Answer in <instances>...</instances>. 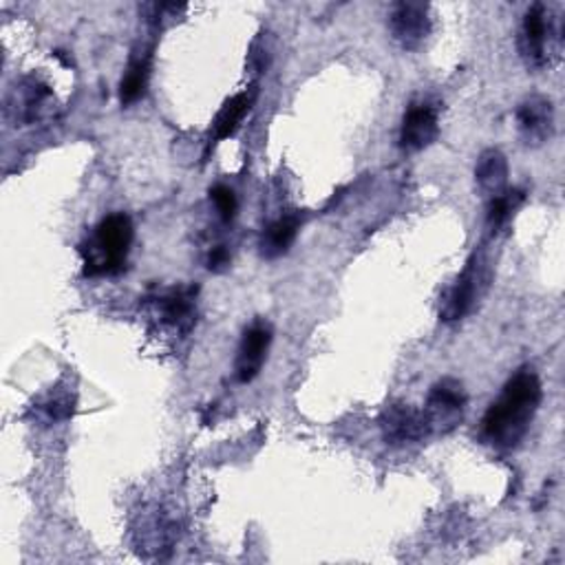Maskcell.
<instances>
[{
  "instance_id": "cell-1",
  "label": "cell",
  "mask_w": 565,
  "mask_h": 565,
  "mask_svg": "<svg viewBox=\"0 0 565 565\" xmlns=\"http://www.w3.org/2000/svg\"><path fill=\"white\" fill-rule=\"evenodd\" d=\"M541 380L532 369L517 371L481 420V435L497 448H514L541 404Z\"/></svg>"
},
{
  "instance_id": "cell-8",
  "label": "cell",
  "mask_w": 565,
  "mask_h": 565,
  "mask_svg": "<svg viewBox=\"0 0 565 565\" xmlns=\"http://www.w3.org/2000/svg\"><path fill=\"white\" fill-rule=\"evenodd\" d=\"M270 343H272V327L268 323H254L246 329L237 351V362H235L239 382L243 384L252 382L261 373V367L268 358Z\"/></svg>"
},
{
  "instance_id": "cell-4",
  "label": "cell",
  "mask_w": 565,
  "mask_h": 565,
  "mask_svg": "<svg viewBox=\"0 0 565 565\" xmlns=\"http://www.w3.org/2000/svg\"><path fill=\"white\" fill-rule=\"evenodd\" d=\"M488 285H490V265L483 254L475 252L466 263L464 272L459 274V279L455 281V285L448 290L439 309V318L444 323L461 320L475 307V303L483 296Z\"/></svg>"
},
{
  "instance_id": "cell-11",
  "label": "cell",
  "mask_w": 565,
  "mask_h": 565,
  "mask_svg": "<svg viewBox=\"0 0 565 565\" xmlns=\"http://www.w3.org/2000/svg\"><path fill=\"white\" fill-rule=\"evenodd\" d=\"M475 180L479 191L492 199L508 191V160L501 151L488 149L479 155L475 166Z\"/></svg>"
},
{
  "instance_id": "cell-18",
  "label": "cell",
  "mask_w": 565,
  "mask_h": 565,
  "mask_svg": "<svg viewBox=\"0 0 565 565\" xmlns=\"http://www.w3.org/2000/svg\"><path fill=\"white\" fill-rule=\"evenodd\" d=\"M228 265H230V254H228V250H226L224 246H217V248L208 254V270L221 272V270H226Z\"/></svg>"
},
{
  "instance_id": "cell-6",
  "label": "cell",
  "mask_w": 565,
  "mask_h": 565,
  "mask_svg": "<svg viewBox=\"0 0 565 565\" xmlns=\"http://www.w3.org/2000/svg\"><path fill=\"white\" fill-rule=\"evenodd\" d=\"M389 28L395 43L406 50L415 52L424 45L431 34V17L428 6L424 3H398L389 17Z\"/></svg>"
},
{
  "instance_id": "cell-5",
  "label": "cell",
  "mask_w": 565,
  "mask_h": 565,
  "mask_svg": "<svg viewBox=\"0 0 565 565\" xmlns=\"http://www.w3.org/2000/svg\"><path fill=\"white\" fill-rule=\"evenodd\" d=\"M554 36L550 12L543 6H532L521 23L519 52L528 67L541 69L550 58V41Z\"/></svg>"
},
{
  "instance_id": "cell-16",
  "label": "cell",
  "mask_w": 565,
  "mask_h": 565,
  "mask_svg": "<svg viewBox=\"0 0 565 565\" xmlns=\"http://www.w3.org/2000/svg\"><path fill=\"white\" fill-rule=\"evenodd\" d=\"M162 312H164V320L180 327V329H188L195 323V301L191 292H175L166 298H162Z\"/></svg>"
},
{
  "instance_id": "cell-17",
  "label": "cell",
  "mask_w": 565,
  "mask_h": 565,
  "mask_svg": "<svg viewBox=\"0 0 565 565\" xmlns=\"http://www.w3.org/2000/svg\"><path fill=\"white\" fill-rule=\"evenodd\" d=\"M210 199L215 202V206H217V210H219V215H221L224 221H232V219H235L239 204H237V195L232 193V188H228V186H215V188L210 191Z\"/></svg>"
},
{
  "instance_id": "cell-15",
  "label": "cell",
  "mask_w": 565,
  "mask_h": 565,
  "mask_svg": "<svg viewBox=\"0 0 565 565\" xmlns=\"http://www.w3.org/2000/svg\"><path fill=\"white\" fill-rule=\"evenodd\" d=\"M523 199H525V195H523V191H519V188H514V191H503L501 195H497V197H492L490 202H488V228L492 230V232H497V230H501L510 219H512V215L519 210V206L523 204Z\"/></svg>"
},
{
  "instance_id": "cell-12",
  "label": "cell",
  "mask_w": 565,
  "mask_h": 565,
  "mask_svg": "<svg viewBox=\"0 0 565 565\" xmlns=\"http://www.w3.org/2000/svg\"><path fill=\"white\" fill-rule=\"evenodd\" d=\"M298 228H301V219L296 215H287V217H281V219L272 221L263 230V237H261V243H259L261 254L265 259L283 257L292 248V243L298 235Z\"/></svg>"
},
{
  "instance_id": "cell-14",
  "label": "cell",
  "mask_w": 565,
  "mask_h": 565,
  "mask_svg": "<svg viewBox=\"0 0 565 565\" xmlns=\"http://www.w3.org/2000/svg\"><path fill=\"white\" fill-rule=\"evenodd\" d=\"M149 78H151V54H144L131 63L127 76L122 78V85H120L122 105L138 102L146 94Z\"/></svg>"
},
{
  "instance_id": "cell-2",
  "label": "cell",
  "mask_w": 565,
  "mask_h": 565,
  "mask_svg": "<svg viewBox=\"0 0 565 565\" xmlns=\"http://www.w3.org/2000/svg\"><path fill=\"white\" fill-rule=\"evenodd\" d=\"M133 221L124 213L105 217L89 246L83 248L87 276H113L127 268V257L133 243Z\"/></svg>"
},
{
  "instance_id": "cell-3",
  "label": "cell",
  "mask_w": 565,
  "mask_h": 565,
  "mask_svg": "<svg viewBox=\"0 0 565 565\" xmlns=\"http://www.w3.org/2000/svg\"><path fill=\"white\" fill-rule=\"evenodd\" d=\"M466 391L459 380L444 378L433 384L422 411L426 435H446L459 426L466 413Z\"/></svg>"
},
{
  "instance_id": "cell-9",
  "label": "cell",
  "mask_w": 565,
  "mask_h": 565,
  "mask_svg": "<svg viewBox=\"0 0 565 565\" xmlns=\"http://www.w3.org/2000/svg\"><path fill=\"white\" fill-rule=\"evenodd\" d=\"M437 135V111L431 105H411L400 127V146L409 153H417L428 149Z\"/></svg>"
},
{
  "instance_id": "cell-7",
  "label": "cell",
  "mask_w": 565,
  "mask_h": 565,
  "mask_svg": "<svg viewBox=\"0 0 565 565\" xmlns=\"http://www.w3.org/2000/svg\"><path fill=\"white\" fill-rule=\"evenodd\" d=\"M519 133L525 146H541L554 133V107L550 98L532 96L517 111Z\"/></svg>"
},
{
  "instance_id": "cell-13",
  "label": "cell",
  "mask_w": 565,
  "mask_h": 565,
  "mask_svg": "<svg viewBox=\"0 0 565 565\" xmlns=\"http://www.w3.org/2000/svg\"><path fill=\"white\" fill-rule=\"evenodd\" d=\"M254 100H257V91L254 89L243 91V94L235 96L232 100H228L224 105V109L219 111L215 124H213V140L221 142V140H228L230 135H235L237 129L241 127L243 118L250 113Z\"/></svg>"
},
{
  "instance_id": "cell-10",
  "label": "cell",
  "mask_w": 565,
  "mask_h": 565,
  "mask_svg": "<svg viewBox=\"0 0 565 565\" xmlns=\"http://www.w3.org/2000/svg\"><path fill=\"white\" fill-rule=\"evenodd\" d=\"M380 428L387 444H406L426 437L422 411H415L413 406L402 402L384 409L380 417Z\"/></svg>"
}]
</instances>
